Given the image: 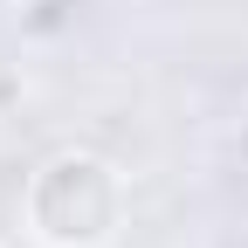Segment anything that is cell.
Masks as SVG:
<instances>
[{"label":"cell","mask_w":248,"mask_h":248,"mask_svg":"<svg viewBox=\"0 0 248 248\" xmlns=\"http://www.w3.org/2000/svg\"><path fill=\"white\" fill-rule=\"evenodd\" d=\"M28 214H35L42 241H55V248H97V241L117 228V179H110L104 159L69 152V159H55V166L35 179Z\"/></svg>","instance_id":"1"}]
</instances>
